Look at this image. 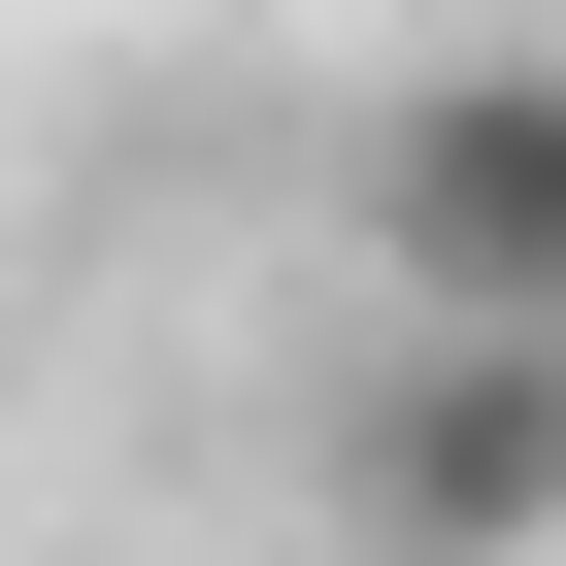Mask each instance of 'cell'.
Wrapping results in <instances>:
<instances>
[{
    "label": "cell",
    "instance_id": "2",
    "mask_svg": "<svg viewBox=\"0 0 566 566\" xmlns=\"http://www.w3.org/2000/svg\"><path fill=\"white\" fill-rule=\"evenodd\" d=\"M367 301H566V67H400L367 101Z\"/></svg>",
    "mask_w": 566,
    "mask_h": 566
},
{
    "label": "cell",
    "instance_id": "1",
    "mask_svg": "<svg viewBox=\"0 0 566 566\" xmlns=\"http://www.w3.org/2000/svg\"><path fill=\"white\" fill-rule=\"evenodd\" d=\"M334 533H566V301H400L334 400Z\"/></svg>",
    "mask_w": 566,
    "mask_h": 566
}]
</instances>
